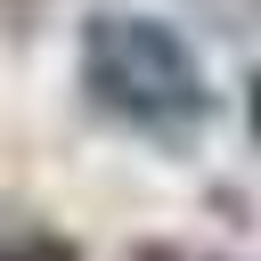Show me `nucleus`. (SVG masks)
<instances>
[{
	"label": "nucleus",
	"instance_id": "f257e3e1",
	"mask_svg": "<svg viewBox=\"0 0 261 261\" xmlns=\"http://www.w3.org/2000/svg\"><path fill=\"white\" fill-rule=\"evenodd\" d=\"M82 90L98 114L130 130H188L212 114V82L188 33L139 8H98L82 24Z\"/></svg>",
	"mask_w": 261,
	"mask_h": 261
}]
</instances>
